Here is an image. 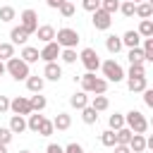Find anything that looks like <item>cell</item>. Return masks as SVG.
Returning <instances> with one entry per match:
<instances>
[{
    "label": "cell",
    "mask_w": 153,
    "mask_h": 153,
    "mask_svg": "<svg viewBox=\"0 0 153 153\" xmlns=\"http://www.w3.org/2000/svg\"><path fill=\"white\" fill-rule=\"evenodd\" d=\"M79 84H81V91L84 93H96V96H105L108 91V81L103 76H96L93 72H86L79 76Z\"/></svg>",
    "instance_id": "obj_1"
},
{
    "label": "cell",
    "mask_w": 153,
    "mask_h": 153,
    "mask_svg": "<svg viewBox=\"0 0 153 153\" xmlns=\"http://www.w3.org/2000/svg\"><path fill=\"white\" fill-rule=\"evenodd\" d=\"M5 74H10L14 81H26V76L31 74L29 72V65L22 60V57H10L5 62Z\"/></svg>",
    "instance_id": "obj_2"
},
{
    "label": "cell",
    "mask_w": 153,
    "mask_h": 153,
    "mask_svg": "<svg viewBox=\"0 0 153 153\" xmlns=\"http://www.w3.org/2000/svg\"><path fill=\"white\" fill-rule=\"evenodd\" d=\"M124 127L131 129V134H146V131H148V120H146L143 112L129 110V112L124 115Z\"/></svg>",
    "instance_id": "obj_3"
},
{
    "label": "cell",
    "mask_w": 153,
    "mask_h": 153,
    "mask_svg": "<svg viewBox=\"0 0 153 153\" xmlns=\"http://www.w3.org/2000/svg\"><path fill=\"white\" fill-rule=\"evenodd\" d=\"M100 69H103V79H105L108 84H120V81H124V69H122L120 62L105 60V62H100Z\"/></svg>",
    "instance_id": "obj_4"
},
{
    "label": "cell",
    "mask_w": 153,
    "mask_h": 153,
    "mask_svg": "<svg viewBox=\"0 0 153 153\" xmlns=\"http://www.w3.org/2000/svg\"><path fill=\"white\" fill-rule=\"evenodd\" d=\"M55 43L60 48H76L79 45V31L76 29H69V26L57 29L55 31Z\"/></svg>",
    "instance_id": "obj_5"
},
{
    "label": "cell",
    "mask_w": 153,
    "mask_h": 153,
    "mask_svg": "<svg viewBox=\"0 0 153 153\" xmlns=\"http://www.w3.org/2000/svg\"><path fill=\"white\" fill-rule=\"evenodd\" d=\"M19 26L31 36V33H36V29H38V14H36V10H24L22 14H19Z\"/></svg>",
    "instance_id": "obj_6"
},
{
    "label": "cell",
    "mask_w": 153,
    "mask_h": 153,
    "mask_svg": "<svg viewBox=\"0 0 153 153\" xmlns=\"http://www.w3.org/2000/svg\"><path fill=\"white\" fill-rule=\"evenodd\" d=\"M79 60H81V65L86 67V72H93V74H96V69L100 67V57H98V53H96L93 48H84V50L79 53Z\"/></svg>",
    "instance_id": "obj_7"
},
{
    "label": "cell",
    "mask_w": 153,
    "mask_h": 153,
    "mask_svg": "<svg viewBox=\"0 0 153 153\" xmlns=\"http://www.w3.org/2000/svg\"><path fill=\"white\" fill-rule=\"evenodd\" d=\"M91 24H93V29H98V31H108L110 26H112V14H108V12H103L100 7L91 14Z\"/></svg>",
    "instance_id": "obj_8"
},
{
    "label": "cell",
    "mask_w": 153,
    "mask_h": 153,
    "mask_svg": "<svg viewBox=\"0 0 153 153\" xmlns=\"http://www.w3.org/2000/svg\"><path fill=\"white\" fill-rule=\"evenodd\" d=\"M60 50H62V48H60L55 41H50V43H45V45L38 50V55H41V60H43V62H57Z\"/></svg>",
    "instance_id": "obj_9"
},
{
    "label": "cell",
    "mask_w": 153,
    "mask_h": 153,
    "mask_svg": "<svg viewBox=\"0 0 153 153\" xmlns=\"http://www.w3.org/2000/svg\"><path fill=\"white\" fill-rule=\"evenodd\" d=\"M10 110H12L14 115H22V117L31 115V105H29V98H24V96H17V98H12V100H10Z\"/></svg>",
    "instance_id": "obj_10"
},
{
    "label": "cell",
    "mask_w": 153,
    "mask_h": 153,
    "mask_svg": "<svg viewBox=\"0 0 153 153\" xmlns=\"http://www.w3.org/2000/svg\"><path fill=\"white\" fill-rule=\"evenodd\" d=\"M43 79H48V81H60V79H62V67H60V62H45V67H43Z\"/></svg>",
    "instance_id": "obj_11"
},
{
    "label": "cell",
    "mask_w": 153,
    "mask_h": 153,
    "mask_svg": "<svg viewBox=\"0 0 153 153\" xmlns=\"http://www.w3.org/2000/svg\"><path fill=\"white\" fill-rule=\"evenodd\" d=\"M50 122H53V127H55L57 131H67V129L72 127V115H69V112H57Z\"/></svg>",
    "instance_id": "obj_12"
},
{
    "label": "cell",
    "mask_w": 153,
    "mask_h": 153,
    "mask_svg": "<svg viewBox=\"0 0 153 153\" xmlns=\"http://www.w3.org/2000/svg\"><path fill=\"white\" fill-rule=\"evenodd\" d=\"M120 38H122V45H127V48H139V45H141V36L136 33V29L124 31Z\"/></svg>",
    "instance_id": "obj_13"
},
{
    "label": "cell",
    "mask_w": 153,
    "mask_h": 153,
    "mask_svg": "<svg viewBox=\"0 0 153 153\" xmlns=\"http://www.w3.org/2000/svg\"><path fill=\"white\" fill-rule=\"evenodd\" d=\"M127 88L131 93H141L143 88H148V81L146 76H127Z\"/></svg>",
    "instance_id": "obj_14"
},
{
    "label": "cell",
    "mask_w": 153,
    "mask_h": 153,
    "mask_svg": "<svg viewBox=\"0 0 153 153\" xmlns=\"http://www.w3.org/2000/svg\"><path fill=\"white\" fill-rule=\"evenodd\" d=\"M36 36H38V41L45 45V43L55 41V29H53L50 24H43V26H38V29H36Z\"/></svg>",
    "instance_id": "obj_15"
},
{
    "label": "cell",
    "mask_w": 153,
    "mask_h": 153,
    "mask_svg": "<svg viewBox=\"0 0 153 153\" xmlns=\"http://www.w3.org/2000/svg\"><path fill=\"white\" fill-rule=\"evenodd\" d=\"M26 41H29V33H26L22 26H14V29L10 31V43H12V45H26Z\"/></svg>",
    "instance_id": "obj_16"
},
{
    "label": "cell",
    "mask_w": 153,
    "mask_h": 153,
    "mask_svg": "<svg viewBox=\"0 0 153 153\" xmlns=\"http://www.w3.org/2000/svg\"><path fill=\"white\" fill-rule=\"evenodd\" d=\"M19 57H22L26 65H33V62H38V60H41L38 48H33V45H24V48H22V53H19Z\"/></svg>",
    "instance_id": "obj_17"
},
{
    "label": "cell",
    "mask_w": 153,
    "mask_h": 153,
    "mask_svg": "<svg viewBox=\"0 0 153 153\" xmlns=\"http://www.w3.org/2000/svg\"><path fill=\"white\" fill-rule=\"evenodd\" d=\"M43 86H45V79H43V76H38V74H29V76H26V88H29L31 93H41Z\"/></svg>",
    "instance_id": "obj_18"
},
{
    "label": "cell",
    "mask_w": 153,
    "mask_h": 153,
    "mask_svg": "<svg viewBox=\"0 0 153 153\" xmlns=\"http://www.w3.org/2000/svg\"><path fill=\"white\" fill-rule=\"evenodd\" d=\"M7 129H10L12 134H22V131H26V117H22V115H12Z\"/></svg>",
    "instance_id": "obj_19"
},
{
    "label": "cell",
    "mask_w": 153,
    "mask_h": 153,
    "mask_svg": "<svg viewBox=\"0 0 153 153\" xmlns=\"http://www.w3.org/2000/svg\"><path fill=\"white\" fill-rule=\"evenodd\" d=\"M129 151H131V153H143V151H146V134H131Z\"/></svg>",
    "instance_id": "obj_20"
},
{
    "label": "cell",
    "mask_w": 153,
    "mask_h": 153,
    "mask_svg": "<svg viewBox=\"0 0 153 153\" xmlns=\"http://www.w3.org/2000/svg\"><path fill=\"white\" fill-rule=\"evenodd\" d=\"M105 48H108V53H110V55H117V53H120L124 45H122V38H120V36L110 33V36L105 38Z\"/></svg>",
    "instance_id": "obj_21"
},
{
    "label": "cell",
    "mask_w": 153,
    "mask_h": 153,
    "mask_svg": "<svg viewBox=\"0 0 153 153\" xmlns=\"http://www.w3.org/2000/svg\"><path fill=\"white\" fill-rule=\"evenodd\" d=\"M69 105H72V108H76V110H84V108L88 105V93L79 91V93L69 96Z\"/></svg>",
    "instance_id": "obj_22"
},
{
    "label": "cell",
    "mask_w": 153,
    "mask_h": 153,
    "mask_svg": "<svg viewBox=\"0 0 153 153\" xmlns=\"http://www.w3.org/2000/svg\"><path fill=\"white\" fill-rule=\"evenodd\" d=\"M134 14L139 17V19H151L153 17V5L146 0V2H139L136 5V10H134Z\"/></svg>",
    "instance_id": "obj_23"
},
{
    "label": "cell",
    "mask_w": 153,
    "mask_h": 153,
    "mask_svg": "<svg viewBox=\"0 0 153 153\" xmlns=\"http://www.w3.org/2000/svg\"><path fill=\"white\" fill-rule=\"evenodd\" d=\"M29 105H31V112H41V110H45L48 100H45V96H41V93H33V96L29 98Z\"/></svg>",
    "instance_id": "obj_24"
},
{
    "label": "cell",
    "mask_w": 153,
    "mask_h": 153,
    "mask_svg": "<svg viewBox=\"0 0 153 153\" xmlns=\"http://www.w3.org/2000/svg\"><path fill=\"white\" fill-rule=\"evenodd\" d=\"M129 141H131V129L122 127L115 131V146H129Z\"/></svg>",
    "instance_id": "obj_25"
},
{
    "label": "cell",
    "mask_w": 153,
    "mask_h": 153,
    "mask_svg": "<svg viewBox=\"0 0 153 153\" xmlns=\"http://www.w3.org/2000/svg\"><path fill=\"white\" fill-rule=\"evenodd\" d=\"M60 60H62L65 65H74V62L79 60L76 48H62V50H60Z\"/></svg>",
    "instance_id": "obj_26"
},
{
    "label": "cell",
    "mask_w": 153,
    "mask_h": 153,
    "mask_svg": "<svg viewBox=\"0 0 153 153\" xmlns=\"http://www.w3.org/2000/svg\"><path fill=\"white\" fill-rule=\"evenodd\" d=\"M43 120H45V117H43L41 112H31V115H26V129H29V131H38V127H41Z\"/></svg>",
    "instance_id": "obj_27"
},
{
    "label": "cell",
    "mask_w": 153,
    "mask_h": 153,
    "mask_svg": "<svg viewBox=\"0 0 153 153\" xmlns=\"http://www.w3.org/2000/svg\"><path fill=\"white\" fill-rule=\"evenodd\" d=\"M136 33H139L141 38H153V22H151V19H141Z\"/></svg>",
    "instance_id": "obj_28"
},
{
    "label": "cell",
    "mask_w": 153,
    "mask_h": 153,
    "mask_svg": "<svg viewBox=\"0 0 153 153\" xmlns=\"http://www.w3.org/2000/svg\"><path fill=\"white\" fill-rule=\"evenodd\" d=\"M127 60H129V65H143L146 60H143V50H141V45H139V48H129Z\"/></svg>",
    "instance_id": "obj_29"
},
{
    "label": "cell",
    "mask_w": 153,
    "mask_h": 153,
    "mask_svg": "<svg viewBox=\"0 0 153 153\" xmlns=\"http://www.w3.org/2000/svg\"><path fill=\"white\" fill-rule=\"evenodd\" d=\"M96 112H103V110H108L110 108V100H108V96H93V100L88 103Z\"/></svg>",
    "instance_id": "obj_30"
},
{
    "label": "cell",
    "mask_w": 153,
    "mask_h": 153,
    "mask_svg": "<svg viewBox=\"0 0 153 153\" xmlns=\"http://www.w3.org/2000/svg\"><path fill=\"white\" fill-rule=\"evenodd\" d=\"M81 120H84V124H96V122H98V112H96L91 105H86V108L81 110Z\"/></svg>",
    "instance_id": "obj_31"
},
{
    "label": "cell",
    "mask_w": 153,
    "mask_h": 153,
    "mask_svg": "<svg viewBox=\"0 0 153 153\" xmlns=\"http://www.w3.org/2000/svg\"><path fill=\"white\" fill-rule=\"evenodd\" d=\"M141 50H143V60L146 62H153V38H141Z\"/></svg>",
    "instance_id": "obj_32"
},
{
    "label": "cell",
    "mask_w": 153,
    "mask_h": 153,
    "mask_svg": "<svg viewBox=\"0 0 153 153\" xmlns=\"http://www.w3.org/2000/svg\"><path fill=\"white\" fill-rule=\"evenodd\" d=\"M108 124H110V129H112V131L122 129V127H124V115H120V112L110 115V117H108Z\"/></svg>",
    "instance_id": "obj_33"
},
{
    "label": "cell",
    "mask_w": 153,
    "mask_h": 153,
    "mask_svg": "<svg viewBox=\"0 0 153 153\" xmlns=\"http://www.w3.org/2000/svg\"><path fill=\"white\" fill-rule=\"evenodd\" d=\"M14 17H17V10L12 5H2L0 7V22H12Z\"/></svg>",
    "instance_id": "obj_34"
},
{
    "label": "cell",
    "mask_w": 153,
    "mask_h": 153,
    "mask_svg": "<svg viewBox=\"0 0 153 153\" xmlns=\"http://www.w3.org/2000/svg\"><path fill=\"white\" fill-rule=\"evenodd\" d=\"M10 57H14V45L12 43H0V62H7Z\"/></svg>",
    "instance_id": "obj_35"
},
{
    "label": "cell",
    "mask_w": 153,
    "mask_h": 153,
    "mask_svg": "<svg viewBox=\"0 0 153 153\" xmlns=\"http://www.w3.org/2000/svg\"><path fill=\"white\" fill-rule=\"evenodd\" d=\"M134 10H136V5L129 2V0H124V2H120V10L117 12H122V17H127V19H131L134 17Z\"/></svg>",
    "instance_id": "obj_36"
},
{
    "label": "cell",
    "mask_w": 153,
    "mask_h": 153,
    "mask_svg": "<svg viewBox=\"0 0 153 153\" xmlns=\"http://www.w3.org/2000/svg\"><path fill=\"white\" fill-rule=\"evenodd\" d=\"M100 10L108 14H115L120 10V0H100Z\"/></svg>",
    "instance_id": "obj_37"
},
{
    "label": "cell",
    "mask_w": 153,
    "mask_h": 153,
    "mask_svg": "<svg viewBox=\"0 0 153 153\" xmlns=\"http://www.w3.org/2000/svg\"><path fill=\"white\" fill-rule=\"evenodd\" d=\"M100 143H103L105 148H112V146H115V131H112V129H105V131L100 134Z\"/></svg>",
    "instance_id": "obj_38"
},
{
    "label": "cell",
    "mask_w": 153,
    "mask_h": 153,
    "mask_svg": "<svg viewBox=\"0 0 153 153\" xmlns=\"http://www.w3.org/2000/svg\"><path fill=\"white\" fill-rule=\"evenodd\" d=\"M53 131H55V127H53V122H50V120H43L36 134H38V136H50Z\"/></svg>",
    "instance_id": "obj_39"
},
{
    "label": "cell",
    "mask_w": 153,
    "mask_h": 153,
    "mask_svg": "<svg viewBox=\"0 0 153 153\" xmlns=\"http://www.w3.org/2000/svg\"><path fill=\"white\" fill-rule=\"evenodd\" d=\"M57 10H60V14H62L65 19H69V17H74V5H72L69 0H65V2H62V5L57 7Z\"/></svg>",
    "instance_id": "obj_40"
},
{
    "label": "cell",
    "mask_w": 153,
    "mask_h": 153,
    "mask_svg": "<svg viewBox=\"0 0 153 153\" xmlns=\"http://www.w3.org/2000/svg\"><path fill=\"white\" fill-rule=\"evenodd\" d=\"M127 76H146V67L143 65H131L129 72H124V79Z\"/></svg>",
    "instance_id": "obj_41"
},
{
    "label": "cell",
    "mask_w": 153,
    "mask_h": 153,
    "mask_svg": "<svg viewBox=\"0 0 153 153\" xmlns=\"http://www.w3.org/2000/svg\"><path fill=\"white\" fill-rule=\"evenodd\" d=\"M81 7H84L86 12H91V14H93V12L100 7V0H81Z\"/></svg>",
    "instance_id": "obj_42"
},
{
    "label": "cell",
    "mask_w": 153,
    "mask_h": 153,
    "mask_svg": "<svg viewBox=\"0 0 153 153\" xmlns=\"http://www.w3.org/2000/svg\"><path fill=\"white\" fill-rule=\"evenodd\" d=\"M12 136H14V134H12L7 127H0V143H2V146H7V143L12 141Z\"/></svg>",
    "instance_id": "obj_43"
},
{
    "label": "cell",
    "mask_w": 153,
    "mask_h": 153,
    "mask_svg": "<svg viewBox=\"0 0 153 153\" xmlns=\"http://www.w3.org/2000/svg\"><path fill=\"white\" fill-rule=\"evenodd\" d=\"M62 148H65V153H84V146L76 143V141H72V143H67V146H62Z\"/></svg>",
    "instance_id": "obj_44"
},
{
    "label": "cell",
    "mask_w": 153,
    "mask_h": 153,
    "mask_svg": "<svg viewBox=\"0 0 153 153\" xmlns=\"http://www.w3.org/2000/svg\"><path fill=\"white\" fill-rule=\"evenodd\" d=\"M141 93H143V103H146V108H153V88H143Z\"/></svg>",
    "instance_id": "obj_45"
},
{
    "label": "cell",
    "mask_w": 153,
    "mask_h": 153,
    "mask_svg": "<svg viewBox=\"0 0 153 153\" xmlns=\"http://www.w3.org/2000/svg\"><path fill=\"white\" fill-rule=\"evenodd\" d=\"M7 110H10V98L7 96H0V115L7 112Z\"/></svg>",
    "instance_id": "obj_46"
},
{
    "label": "cell",
    "mask_w": 153,
    "mask_h": 153,
    "mask_svg": "<svg viewBox=\"0 0 153 153\" xmlns=\"http://www.w3.org/2000/svg\"><path fill=\"white\" fill-rule=\"evenodd\" d=\"M45 153H65V148H62L60 143H48V148H45Z\"/></svg>",
    "instance_id": "obj_47"
},
{
    "label": "cell",
    "mask_w": 153,
    "mask_h": 153,
    "mask_svg": "<svg viewBox=\"0 0 153 153\" xmlns=\"http://www.w3.org/2000/svg\"><path fill=\"white\" fill-rule=\"evenodd\" d=\"M62 2H65V0H45V5H48L50 10H57V7L62 5Z\"/></svg>",
    "instance_id": "obj_48"
},
{
    "label": "cell",
    "mask_w": 153,
    "mask_h": 153,
    "mask_svg": "<svg viewBox=\"0 0 153 153\" xmlns=\"http://www.w3.org/2000/svg\"><path fill=\"white\" fill-rule=\"evenodd\" d=\"M112 148H115V153H131L129 146H112Z\"/></svg>",
    "instance_id": "obj_49"
},
{
    "label": "cell",
    "mask_w": 153,
    "mask_h": 153,
    "mask_svg": "<svg viewBox=\"0 0 153 153\" xmlns=\"http://www.w3.org/2000/svg\"><path fill=\"white\" fill-rule=\"evenodd\" d=\"M5 74V62H0V76Z\"/></svg>",
    "instance_id": "obj_50"
},
{
    "label": "cell",
    "mask_w": 153,
    "mask_h": 153,
    "mask_svg": "<svg viewBox=\"0 0 153 153\" xmlns=\"http://www.w3.org/2000/svg\"><path fill=\"white\" fill-rule=\"evenodd\" d=\"M0 153H7V146H2V143H0Z\"/></svg>",
    "instance_id": "obj_51"
},
{
    "label": "cell",
    "mask_w": 153,
    "mask_h": 153,
    "mask_svg": "<svg viewBox=\"0 0 153 153\" xmlns=\"http://www.w3.org/2000/svg\"><path fill=\"white\" fill-rule=\"evenodd\" d=\"M129 2H134V5H139V2H146V0H129Z\"/></svg>",
    "instance_id": "obj_52"
},
{
    "label": "cell",
    "mask_w": 153,
    "mask_h": 153,
    "mask_svg": "<svg viewBox=\"0 0 153 153\" xmlns=\"http://www.w3.org/2000/svg\"><path fill=\"white\" fill-rule=\"evenodd\" d=\"M19 153H31V151H19Z\"/></svg>",
    "instance_id": "obj_53"
}]
</instances>
